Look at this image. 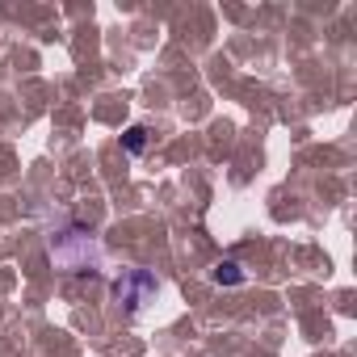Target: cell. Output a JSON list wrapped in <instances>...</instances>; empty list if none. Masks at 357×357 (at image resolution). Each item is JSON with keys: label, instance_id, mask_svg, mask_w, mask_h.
<instances>
[{"label": "cell", "instance_id": "1", "mask_svg": "<svg viewBox=\"0 0 357 357\" xmlns=\"http://www.w3.org/2000/svg\"><path fill=\"white\" fill-rule=\"evenodd\" d=\"M126 151H143V126H130L126 130Z\"/></svg>", "mask_w": 357, "mask_h": 357}, {"label": "cell", "instance_id": "2", "mask_svg": "<svg viewBox=\"0 0 357 357\" xmlns=\"http://www.w3.org/2000/svg\"><path fill=\"white\" fill-rule=\"evenodd\" d=\"M215 278H219V282H240V269H236V265H219Z\"/></svg>", "mask_w": 357, "mask_h": 357}]
</instances>
